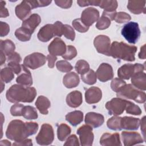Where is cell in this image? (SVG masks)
<instances>
[{"instance_id":"obj_1","label":"cell","mask_w":146,"mask_h":146,"mask_svg":"<svg viewBox=\"0 0 146 146\" xmlns=\"http://www.w3.org/2000/svg\"><path fill=\"white\" fill-rule=\"evenodd\" d=\"M38 129V124L35 122L24 123L20 120H14L8 125L6 136L11 140L21 141L35 134Z\"/></svg>"},{"instance_id":"obj_2","label":"cell","mask_w":146,"mask_h":146,"mask_svg":"<svg viewBox=\"0 0 146 146\" xmlns=\"http://www.w3.org/2000/svg\"><path fill=\"white\" fill-rule=\"evenodd\" d=\"M36 95L35 88L26 87L19 84H14L8 89L6 96L11 103L32 102Z\"/></svg>"},{"instance_id":"obj_3","label":"cell","mask_w":146,"mask_h":146,"mask_svg":"<svg viewBox=\"0 0 146 146\" xmlns=\"http://www.w3.org/2000/svg\"><path fill=\"white\" fill-rule=\"evenodd\" d=\"M137 47L128 45L123 42H113L110 47V56L114 58L132 62L135 59V55Z\"/></svg>"},{"instance_id":"obj_4","label":"cell","mask_w":146,"mask_h":146,"mask_svg":"<svg viewBox=\"0 0 146 146\" xmlns=\"http://www.w3.org/2000/svg\"><path fill=\"white\" fill-rule=\"evenodd\" d=\"M118 97L133 100L139 103H143L146 100V95L132 84H125L116 92Z\"/></svg>"},{"instance_id":"obj_5","label":"cell","mask_w":146,"mask_h":146,"mask_svg":"<svg viewBox=\"0 0 146 146\" xmlns=\"http://www.w3.org/2000/svg\"><path fill=\"white\" fill-rule=\"evenodd\" d=\"M121 34L130 43L135 44L140 36V30L137 23L130 22L126 23L121 29Z\"/></svg>"},{"instance_id":"obj_6","label":"cell","mask_w":146,"mask_h":146,"mask_svg":"<svg viewBox=\"0 0 146 146\" xmlns=\"http://www.w3.org/2000/svg\"><path fill=\"white\" fill-rule=\"evenodd\" d=\"M54 139V134L52 127L46 123L42 124L35 139L37 143L41 145H50L52 143Z\"/></svg>"},{"instance_id":"obj_7","label":"cell","mask_w":146,"mask_h":146,"mask_svg":"<svg viewBox=\"0 0 146 146\" xmlns=\"http://www.w3.org/2000/svg\"><path fill=\"white\" fill-rule=\"evenodd\" d=\"M145 66L140 63L125 64L120 67L117 71V75L120 79H129L135 74L143 72Z\"/></svg>"},{"instance_id":"obj_8","label":"cell","mask_w":146,"mask_h":146,"mask_svg":"<svg viewBox=\"0 0 146 146\" xmlns=\"http://www.w3.org/2000/svg\"><path fill=\"white\" fill-rule=\"evenodd\" d=\"M47 58L39 52H34L26 56L23 60V65L32 70L38 68L44 64Z\"/></svg>"},{"instance_id":"obj_9","label":"cell","mask_w":146,"mask_h":146,"mask_svg":"<svg viewBox=\"0 0 146 146\" xmlns=\"http://www.w3.org/2000/svg\"><path fill=\"white\" fill-rule=\"evenodd\" d=\"M127 100L119 98L112 99L106 104V108L110 115L115 116L121 114L125 109Z\"/></svg>"},{"instance_id":"obj_10","label":"cell","mask_w":146,"mask_h":146,"mask_svg":"<svg viewBox=\"0 0 146 146\" xmlns=\"http://www.w3.org/2000/svg\"><path fill=\"white\" fill-rule=\"evenodd\" d=\"M79 136L80 144L82 146H91L94 141V133L92 128L88 125H83L77 130Z\"/></svg>"},{"instance_id":"obj_11","label":"cell","mask_w":146,"mask_h":146,"mask_svg":"<svg viewBox=\"0 0 146 146\" xmlns=\"http://www.w3.org/2000/svg\"><path fill=\"white\" fill-rule=\"evenodd\" d=\"M110 38L104 35H99L96 36L94 40V44L97 51L107 56H110Z\"/></svg>"},{"instance_id":"obj_12","label":"cell","mask_w":146,"mask_h":146,"mask_svg":"<svg viewBox=\"0 0 146 146\" xmlns=\"http://www.w3.org/2000/svg\"><path fill=\"white\" fill-rule=\"evenodd\" d=\"M99 17V11L94 7H88L84 9L81 15V21L87 26H91L98 20Z\"/></svg>"},{"instance_id":"obj_13","label":"cell","mask_w":146,"mask_h":146,"mask_svg":"<svg viewBox=\"0 0 146 146\" xmlns=\"http://www.w3.org/2000/svg\"><path fill=\"white\" fill-rule=\"evenodd\" d=\"M121 135L125 146L134 145L144 141L141 135L136 132L123 131L121 132Z\"/></svg>"},{"instance_id":"obj_14","label":"cell","mask_w":146,"mask_h":146,"mask_svg":"<svg viewBox=\"0 0 146 146\" xmlns=\"http://www.w3.org/2000/svg\"><path fill=\"white\" fill-rule=\"evenodd\" d=\"M66 48L65 43L59 38H55L48 47L50 54L54 56H62L65 53Z\"/></svg>"},{"instance_id":"obj_15","label":"cell","mask_w":146,"mask_h":146,"mask_svg":"<svg viewBox=\"0 0 146 146\" xmlns=\"http://www.w3.org/2000/svg\"><path fill=\"white\" fill-rule=\"evenodd\" d=\"M96 74L98 79L102 82H107L113 77L112 67L111 65L106 63H103L99 66Z\"/></svg>"},{"instance_id":"obj_16","label":"cell","mask_w":146,"mask_h":146,"mask_svg":"<svg viewBox=\"0 0 146 146\" xmlns=\"http://www.w3.org/2000/svg\"><path fill=\"white\" fill-rule=\"evenodd\" d=\"M54 36H56V34L54 24L44 25L39 30L37 35L39 40L43 42H48Z\"/></svg>"},{"instance_id":"obj_17","label":"cell","mask_w":146,"mask_h":146,"mask_svg":"<svg viewBox=\"0 0 146 146\" xmlns=\"http://www.w3.org/2000/svg\"><path fill=\"white\" fill-rule=\"evenodd\" d=\"M100 144L103 146H120L121 143L119 134L105 133L100 139Z\"/></svg>"},{"instance_id":"obj_18","label":"cell","mask_w":146,"mask_h":146,"mask_svg":"<svg viewBox=\"0 0 146 146\" xmlns=\"http://www.w3.org/2000/svg\"><path fill=\"white\" fill-rule=\"evenodd\" d=\"M84 120L86 124L93 128H98L103 124L104 119L102 114L90 112L86 114Z\"/></svg>"},{"instance_id":"obj_19","label":"cell","mask_w":146,"mask_h":146,"mask_svg":"<svg viewBox=\"0 0 146 146\" xmlns=\"http://www.w3.org/2000/svg\"><path fill=\"white\" fill-rule=\"evenodd\" d=\"M102 97V91L97 87H91L85 92L86 102L88 104H94L99 102Z\"/></svg>"},{"instance_id":"obj_20","label":"cell","mask_w":146,"mask_h":146,"mask_svg":"<svg viewBox=\"0 0 146 146\" xmlns=\"http://www.w3.org/2000/svg\"><path fill=\"white\" fill-rule=\"evenodd\" d=\"M17 82L20 85L29 87L33 84V79L30 71L24 65H22L21 72L16 79Z\"/></svg>"},{"instance_id":"obj_21","label":"cell","mask_w":146,"mask_h":146,"mask_svg":"<svg viewBox=\"0 0 146 146\" xmlns=\"http://www.w3.org/2000/svg\"><path fill=\"white\" fill-rule=\"evenodd\" d=\"M40 22L41 18L40 16L37 14H33L28 18L23 21L22 27L26 28L33 34Z\"/></svg>"},{"instance_id":"obj_22","label":"cell","mask_w":146,"mask_h":146,"mask_svg":"<svg viewBox=\"0 0 146 146\" xmlns=\"http://www.w3.org/2000/svg\"><path fill=\"white\" fill-rule=\"evenodd\" d=\"M140 120L138 118L130 116H124L121 119V127L127 130L137 129Z\"/></svg>"},{"instance_id":"obj_23","label":"cell","mask_w":146,"mask_h":146,"mask_svg":"<svg viewBox=\"0 0 146 146\" xmlns=\"http://www.w3.org/2000/svg\"><path fill=\"white\" fill-rule=\"evenodd\" d=\"M66 103L71 107L76 108L82 103V94L77 90L69 93L66 97Z\"/></svg>"},{"instance_id":"obj_24","label":"cell","mask_w":146,"mask_h":146,"mask_svg":"<svg viewBox=\"0 0 146 146\" xmlns=\"http://www.w3.org/2000/svg\"><path fill=\"white\" fill-rule=\"evenodd\" d=\"M31 7L27 1H23L15 7V14L17 17L21 20L27 18L31 13Z\"/></svg>"},{"instance_id":"obj_25","label":"cell","mask_w":146,"mask_h":146,"mask_svg":"<svg viewBox=\"0 0 146 146\" xmlns=\"http://www.w3.org/2000/svg\"><path fill=\"white\" fill-rule=\"evenodd\" d=\"M132 85L141 91L146 90V75L144 72L135 74L131 77Z\"/></svg>"},{"instance_id":"obj_26","label":"cell","mask_w":146,"mask_h":146,"mask_svg":"<svg viewBox=\"0 0 146 146\" xmlns=\"http://www.w3.org/2000/svg\"><path fill=\"white\" fill-rule=\"evenodd\" d=\"M145 1H129L127 8L132 13L139 14L145 13Z\"/></svg>"},{"instance_id":"obj_27","label":"cell","mask_w":146,"mask_h":146,"mask_svg":"<svg viewBox=\"0 0 146 146\" xmlns=\"http://www.w3.org/2000/svg\"><path fill=\"white\" fill-rule=\"evenodd\" d=\"M63 83L64 86L68 88L75 87L79 83V76L74 72L67 73L63 77Z\"/></svg>"},{"instance_id":"obj_28","label":"cell","mask_w":146,"mask_h":146,"mask_svg":"<svg viewBox=\"0 0 146 146\" xmlns=\"http://www.w3.org/2000/svg\"><path fill=\"white\" fill-rule=\"evenodd\" d=\"M35 106L41 113L47 115L48 112V108L50 107L51 103L46 97L41 95L37 98L35 102Z\"/></svg>"},{"instance_id":"obj_29","label":"cell","mask_w":146,"mask_h":146,"mask_svg":"<svg viewBox=\"0 0 146 146\" xmlns=\"http://www.w3.org/2000/svg\"><path fill=\"white\" fill-rule=\"evenodd\" d=\"M66 119L72 125L76 126L83 121V113L80 111H74L67 113Z\"/></svg>"},{"instance_id":"obj_30","label":"cell","mask_w":146,"mask_h":146,"mask_svg":"<svg viewBox=\"0 0 146 146\" xmlns=\"http://www.w3.org/2000/svg\"><path fill=\"white\" fill-rule=\"evenodd\" d=\"M15 48V44L11 40H1V51L6 55L9 56L13 54L14 52Z\"/></svg>"},{"instance_id":"obj_31","label":"cell","mask_w":146,"mask_h":146,"mask_svg":"<svg viewBox=\"0 0 146 146\" xmlns=\"http://www.w3.org/2000/svg\"><path fill=\"white\" fill-rule=\"evenodd\" d=\"M31 34H32L29 30L23 27L17 29L15 31V35L16 38L22 42L29 40L31 38Z\"/></svg>"},{"instance_id":"obj_32","label":"cell","mask_w":146,"mask_h":146,"mask_svg":"<svg viewBox=\"0 0 146 146\" xmlns=\"http://www.w3.org/2000/svg\"><path fill=\"white\" fill-rule=\"evenodd\" d=\"M71 128L66 124H61L57 129L58 138L60 141H64L70 134Z\"/></svg>"},{"instance_id":"obj_33","label":"cell","mask_w":146,"mask_h":146,"mask_svg":"<svg viewBox=\"0 0 146 146\" xmlns=\"http://www.w3.org/2000/svg\"><path fill=\"white\" fill-rule=\"evenodd\" d=\"M96 74L93 70L90 69L86 73L81 75V79L84 83L89 85H92L96 82Z\"/></svg>"},{"instance_id":"obj_34","label":"cell","mask_w":146,"mask_h":146,"mask_svg":"<svg viewBox=\"0 0 146 146\" xmlns=\"http://www.w3.org/2000/svg\"><path fill=\"white\" fill-rule=\"evenodd\" d=\"M22 116L27 120L36 119L38 116L35 108L30 106L23 107L22 110Z\"/></svg>"},{"instance_id":"obj_35","label":"cell","mask_w":146,"mask_h":146,"mask_svg":"<svg viewBox=\"0 0 146 146\" xmlns=\"http://www.w3.org/2000/svg\"><path fill=\"white\" fill-rule=\"evenodd\" d=\"M121 117L113 116L107 120V127L115 131H120L122 129L121 127Z\"/></svg>"},{"instance_id":"obj_36","label":"cell","mask_w":146,"mask_h":146,"mask_svg":"<svg viewBox=\"0 0 146 146\" xmlns=\"http://www.w3.org/2000/svg\"><path fill=\"white\" fill-rule=\"evenodd\" d=\"M0 77L1 80L5 83H9L13 79L14 75L13 71L8 67H5L1 70Z\"/></svg>"},{"instance_id":"obj_37","label":"cell","mask_w":146,"mask_h":146,"mask_svg":"<svg viewBox=\"0 0 146 146\" xmlns=\"http://www.w3.org/2000/svg\"><path fill=\"white\" fill-rule=\"evenodd\" d=\"M106 11H116L117 7V2L116 1H100L99 6Z\"/></svg>"},{"instance_id":"obj_38","label":"cell","mask_w":146,"mask_h":146,"mask_svg":"<svg viewBox=\"0 0 146 146\" xmlns=\"http://www.w3.org/2000/svg\"><path fill=\"white\" fill-rule=\"evenodd\" d=\"M75 68L76 71L79 74H83L90 70V65L84 60H79L76 63Z\"/></svg>"},{"instance_id":"obj_39","label":"cell","mask_w":146,"mask_h":146,"mask_svg":"<svg viewBox=\"0 0 146 146\" xmlns=\"http://www.w3.org/2000/svg\"><path fill=\"white\" fill-rule=\"evenodd\" d=\"M125 111L127 113L134 115H140L141 113V110L140 107L131 102L127 101L125 107Z\"/></svg>"},{"instance_id":"obj_40","label":"cell","mask_w":146,"mask_h":146,"mask_svg":"<svg viewBox=\"0 0 146 146\" xmlns=\"http://www.w3.org/2000/svg\"><path fill=\"white\" fill-rule=\"evenodd\" d=\"M56 67L57 69L63 72H68L72 70V65L66 60H59L56 62Z\"/></svg>"},{"instance_id":"obj_41","label":"cell","mask_w":146,"mask_h":146,"mask_svg":"<svg viewBox=\"0 0 146 146\" xmlns=\"http://www.w3.org/2000/svg\"><path fill=\"white\" fill-rule=\"evenodd\" d=\"M111 25V21L107 17L102 15L96 24V27L99 30H104L107 29Z\"/></svg>"},{"instance_id":"obj_42","label":"cell","mask_w":146,"mask_h":146,"mask_svg":"<svg viewBox=\"0 0 146 146\" xmlns=\"http://www.w3.org/2000/svg\"><path fill=\"white\" fill-rule=\"evenodd\" d=\"M72 24L73 27L80 33H85L89 29V27L86 26L82 22L80 18H77L74 19L72 22Z\"/></svg>"},{"instance_id":"obj_43","label":"cell","mask_w":146,"mask_h":146,"mask_svg":"<svg viewBox=\"0 0 146 146\" xmlns=\"http://www.w3.org/2000/svg\"><path fill=\"white\" fill-rule=\"evenodd\" d=\"M77 55V51L75 47L68 45L67 46L66 51L65 53L62 55L63 58L67 60H71L74 58Z\"/></svg>"},{"instance_id":"obj_44","label":"cell","mask_w":146,"mask_h":146,"mask_svg":"<svg viewBox=\"0 0 146 146\" xmlns=\"http://www.w3.org/2000/svg\"><path fill=\"white\" fill-rule=\"evenodd\" d=\"M63 35L67 38L71 40H74L75 36V33L72 27L68 25H63Z\"/></svg>"},{"instance_id":"obj_45","label":"cell","mask_w":146,"mask_h":146,"mask_svg":"<svg viewBox=\"0 0 146 146\" xmlns=\"http://www.w3.org/2000/svg\"><path fill=\"white\" fill-rule=\"evenodd\" d=\"M131 19V16L125 12H119L116 13L115 21L118 23H123L125 22H128Z\"/></svg>"},{"instance_id":"obj_46","label":"cell","mask_w":146,"mask_h":146,"mask_svg":"<svg viewBox=\"0 0 146 146\" xmlns=\"http://www.w3.org/2000/svg\"><path fill=\"white\" fill-rule=\"evenodd\" d=\"M126 84L125 82L120 78H115L111 83V87L112 90L117 92L119 90Z\"/></svg>"},{"instance_id":"obj_47","label":"cell","mask_w":146,"mask_h":146,"mask_svg":"<svg viewBox=\"0 0 146 146\" xmlns=\"http://www.w3.org/2000/svg\"><path fill=\"white\" fill-rule=\"evenodd\" d=\"M23 107V105L19 103L13 105L10 108V113L11 115L14 116H22V110Z\"/></svg>"},{"instance_id":"obj_48","label":"cell","mask_w":146,"mask_h":146,"mask_svg":"<svg viewBox=\"0 0 146 146\" xmlns=\"http://www.w3.org/2000/svg\"><path fill=\"white\" fill-rule=\"evenodd\" d=\"M30 5L31 9L38 7H43L49 5L51 3V1H27Z\"/></svg>"},{"instance_id":"obj_49","label":"cell","mask_w":146,"mask_h":146,"mask_svg":"<svg viewBox=\"0 0 146 146\" xmlns=\"http://www.w3.org/2000/svg\"><path fill=\"white\" fill-rule=\"evenodd\" d=\"M7 66L9 68H11V70L13 71L14 73L16 74H19L22 70V65H20L18 63L15 62H8Z\"/></svg>"},{"instance_id":"obj_50","label":"cell","mask_w":146,"mask_h":146,"mask_svg":"<svg viewBox=\"0 0 146 146\" xmlns=\"http://www.w3.org/2000/svg\"><path fill=\"white\" fill-rule=\"evenodd\" d=\"M64 145H74L79 146V143L78 139L76 135H71L66 140V143L64 144Z\"/></svg>"},{"instance_id":"obj_51","label":"cell","mask_w":146,"mask_h":146,"mask_svg":"<svg viewBox=\"0 0 146 146\" xmlns=\"http://www.w3.org/2000/svg\"><path fill=\"white\" fill-rule=\"evenodd\" d=\"M10 31L9 25L6 22H1L0 23V35L3 37L8 34Z\"/></svg>"},{"instance_id":"obj_52","label":"cell","mask_w":146,"mask_h":146,"mask_svg":"<svg viewBox=\"0 0 146 146\" xmlns=\"http://www.w3.org/2000/svg\"><path fill=\"white\" fill-rule=\"evenodd\" d=\"M100 1H77L78 4L81 7H85L89 5L99 6Z\"/></svg>"},{"instance_id":"obj_53","label":"cell","mask_w":146,"mask_h":146,"mask_svg":"<svg viewBox=\"0 0 146 146\" xmlns=\"http://www.w3.org/2000/svg\"><path fill=\"white\" fill-rule=\"evenodd\" d=\"M21 61V58L19 54H18L17 52H14L13 54H11L9 56H8V58H7L8 62H15V63H19V62Z\"/></svg>"},{"instance_id":"obj_54","label":"cell","mask_w":146,"mask_h":146,"mask_svg":"<svg viewBox=\"0 0 146 146\" xmlns=\"http://www.w3.org/2000/svg\"><path fill=\"white\" fill-rule=\"evenodd\" d=\"M56 5L62 8L67 9L71 6L72 1H55Z\"/></svg>"},{"instance_id":"obj_55","label":"cell","mask_w":146,"mask_h":146,"mask_svg":"<svg viewBox=\"0 0 146 146\" xmlns=\"http://www.w3.org/2000/svg\"><path fill=\"white\" fill-rule=\"evenodd\" d=\"M5 2L3 1H0V5H1V10H0V17L1 18L2 17H7L9 15L8 10L6 8H5Z\"/></svg>"},{"instance_id":"obj_56","label":"cell","mask_w":146,"mask_h":146,"mask_svg":"<svg viewBox=\"0 0 146 146\" xmlns=\"http://www.w3.org/2000/svg\"><path fill=\"white\" fill-rule=\"evenodd\" d=\"M47 60H48V66L52 68L54 67L55 65V62L57 59V58L56 57V56L49 54L47 56Z\"/></svg>"},{"instance_id":"obj_57","label":"cell","mask_w":146,"mask_h":146,"mask_svg":"<svg viewBox=\"0 0 146 146\" xmlns=\"http://www.w3.org/2000/svg\"><path fill=\"white\" fill-rule=\"evenodd\" d=\"M13 145H27L31 146L33 145L32 140L31 139H25L21 141H15L13 143Z\"/></svg>"},{"instance_id":"obj_58","label":"cell","mask_w":146,"mask_h":146,"mask_svg":"<svg viewBox=\"0 0 146 146\" xmlns=\"http://www.w3.org/2000/svg\"><path fill=\"white\" fill-rule=\"evenodd\" d=\"M116 14V11H104L103 12L102 15L107 17L108 18L110 19V21H113V20L115 19Z\"/></svg>"},{"instance_id":"obj_59","label":"cell","mask_w":146,"mask_h":146,"mask_svg":"<svg viewBox=\"0 0 146 146\" xmlns=\"http://www.w3.org/2000/svg\"><path fill=\"white\" fill-rule=\"evenodd\" d=\"M141 131L143 132L144 141L145 140V116H144L141 120Z\"/></svg>"},{"instance_id":"obj_60","label":"cell","mask_w":146,"mask_h":146,"mask_svg":"<svg viewBox=\"0 0 146 146\" xmlns=\"http://www.w3.org/2000/svg\"><path fill=\"white\" fill-rule=\"evenodd\" d=\"M139 58L140 59H145L146 58V55H145V44H144L141 48H140V51L139 53Z\"/></svg>"},{"instance_id":"obj_61","label":"cell","mask_w":146,"mask_h":146,"mask_svg":"<svg viewBox=\"0 0 146 146\" xmlns=\"http://www.w3.org/2000/svg\"><path fill=\"white\" fill-rule=\"evenodd\" d=\"M6 60V57H5V54L1 51V65H2Z\"/></svg>"},{"instance_id":"obj_62","label":"cell","mask_w":146,"mask_h":146,"mask_svg":"<svg viewBox=\"0 0 146 146\" xmlns=\"http://www.w3.org/2000/svg\"><path fill=\"white\" fill-rule=\"evenodd\" d=\"M0 145H11V143L6 140H2L0 143Z\"/></svg>"},{"instance_id":"obj_63","label":"cell","mask_w":146,"mask_h":146,"mask_svg":"<svg viewBox=\"0 0 146 146\" xmlns=\"http://www.w3.org/2000/svg\"><path fill=\"white\" fill-rule=\"evenodd\" d=\"M3 82H2V80H1V92H2V91H3V88H4V87H5V84H3Z\"/></svg>"}]
</instances>
